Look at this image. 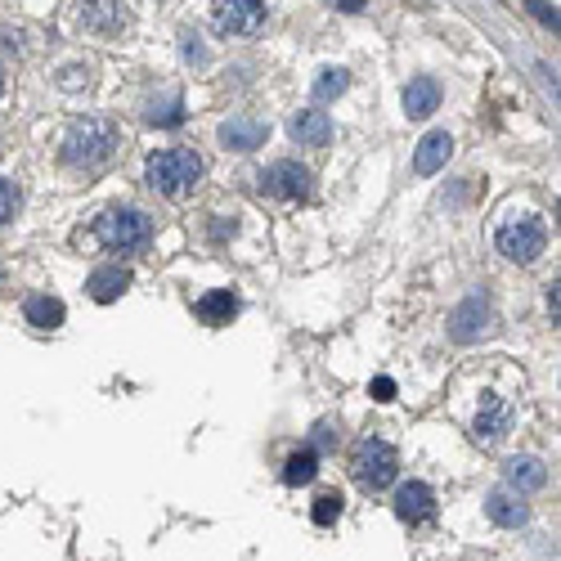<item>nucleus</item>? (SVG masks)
<instances>
[{
	"label": "nucleus",
	"instance_id": "15",
	"mask_svg": "<svg viewBox=\"0 0 561 561\" xmlns=\"http://www.w3.org/2000/svg\"><path fill=\"white\" fill-rule=\"evenodd\" d=\"M81 18H86V27L95 36H122V27H126V14L117 0H86Z\"/></svg>",
	"mask_w": 561,
	"mask_h": 561
},
{
	"label": "nucleus",
	"instance_id": "13",
	"mask_svg": "<svg viewBox=\"0 0 561 561\" xmlns=\"http://www.w3.org/2000/svg\"><path fill=\"white\" fill-rule=\"evenodd\" d=\"M265 135H270V126L256 122V117H229V122L220 126V144H225V149H238V153H252L256 144H265Z\"/></svg>",
	"mask_w": 561,
	"mask_h": 561
},
{
	"label": "nucleus",
	"instance_id": "4",
	"mask_svg": "<svg viewBox=\"0 0 561 561\" xmlns=\"http://www.w3.org/2000/svg\"><path fill=\"white\" fill-rule=\"evenodd\" d=\"M548 247V225L535 216H521V220H508V225L499 229V252L508 256V261L517 265H530L539 261V252Z\"/></svg>",
	"mask_w": 561,
	"mask_h": 561
},
{
	"label": "nucleus",
	"instance_id": "25",
	"mask_svg": "<svg viewBox=\"0 0 561 561\" xmlns=\"http://www.w3.org/2000/svg\"><path fill=\"white\" fill-rule=\"evenodd\" d=\"M18 216V185L14 180H0V229Z\"/></svg>",
	"mask_w": 561,
	"mask_h": 561
},
{
	"label": "nucleus",
	"instance_id": "9",
	"mask_svg": "<svg viewBox=\"0 0 561 561\" xmlns=\"http://www.w3.org/2000/svg\"><path fill=\"white\" fill-rule=\"evenodd\" d=\"M508 422H512V409L503 395H481V409H476V440L481 445H499L508 436Z\"/></svg>",
	"mask_w": 561,
	"mask_h": 561
},
{
	"label": "nucleus",
	"instance_id": "31",
	"mask_svg": "<svg viewBox=\"0 0 561 561\" xmlns=\"http://www.w3.org/2000/svg\"><path fill=\"white\" fill-rule=\"evenodd\" d=\"M0 90H5V72H0Z\"/></svg>",
	"mask_w": 561,
	"mask_h": 561
},
{
	"label": "nucleus",
	"instance_id": "18",
	"mask_svg": "<svg viewBox=\"0 0 561 561\" xmlns=\"http://www.w3.org/2000/svg\"><path fill=\"white\" fill-rule=\"evenodd\" d=\"M508 485L512 490H544L548 485V472L539 458H512L508 463Z\"/></svg>",
	"mask_w": 561,
	"mask_h": 561
},
{
	"label": "nucleus",
	"instance_id": "7",
	"mask_svg": "<svg viewBox=\"0 0 561 561\" xmlns=\"http://www.w3.org/2000/svg\"><path fill=\"white\" fill-rule=\"evenodd\" d=\"M261 189L270 193V198L301 202L310 193V171L301 167V162H274V167L261 176Z\"/></svg>",
	"mask_w": 561,
	"mask_h": 561
},
{
	"label": "nucleus",
	"instance_id": "12",
	"mask_svg": "<svg viewBox=\"0 0 561 561\" xmlns=\"http://www.w3.org/2000/svg\"><path fill=\"white\" fill-rule=\"evenodd\" d=\"M485 517L503 530H517V526H526L530 508L521 503V490H494L490 499H485Z\"/></svg>",
	"mask_w": 561,
	"mask_h": 561
},
{
	"label": "nucleus",
	"instance_id": "11",
	"mask_svg": "<svg viewBox=\"0 0 561 561\" xmlns=\"http://www.w3.org/2000/svg\"><path fill=\"white\" fill-rule=\"evenodd\" d=\"M292 140L297 144H310V149H324L328 140H333V117L324 113V108H301L297 117H292Z\"/></svg>",
	"mask_w": 561,
	"mask_h": 561
},
{
	"label": "nucleus",
	"instance_id": "27",
	"mask_svg": "<svg viewBox=\"0 0 561 561\" xmlns=\"http://www.w3.org/2000/svg\"><path fill=\"white\" fill-rule=\"evenodd\" d=\"M369 391H373V400H395V382H391V377H377V382L369 386Z\"/></svg>",
	"mask_w": 561,
	"mask_h": 561
},
{
	"label": "nucleus",
	"instance_id": "16",
	"mask_svg": "<svg viewBox=\"0 0 561 561\" xmlns=\"http://www.w3.org/2000/svg\"><path fill=\"white\" fill-rule=\"evenodd\" d=\"M436 108H440V86L431 77H413L409 86H404V113H409L413 122L431 117Z\"/></svg>",
	"mask_w": 561,
	"mask_h": 561
},
{
	"label": "nucleus",
	"instance_id": "8",
	"mask_svg": "<svg viewBox=\"0 0 561 561\" xmlns=\"http://www.w3.org/2000/svg\"><path fill=\"white\" fill-rule=\"evenodd\" d=\"M395 517L404 521V526H427L431 517H436V494H431V485L422 481H409L395 490Z\"/></svg>",
	"mask_w": 561,
	"mask_h": 561
},
{
	"label": "nucleus",
	"instance_id": "22",
	"mask_svg": "<svg viewBox=\"0 0 561 561\" xmlns=\"http://www.w3.org/2000/svg\"><path fill=\"white\" fill-rule=\"evenodd\" d=\"M346 86H351L346 68H324V72L315 77V99H319V104H328V99H337Z\"/></svg>",
	"mask_w": 561,
	"mask_h": 561
},
{
	"label": "nucleus",
	"instance_id": "19",
	"mask_svg": "<svg viewBox=\"0 0 561 561\" xmlns=\"http://www.w3.org/2000/svg\"><path fill=\"white\" fill-rule=\"evenodd\" d=\"M193 310H198L202 324H229L238 315V301H234V292H207V297H198Z\"/></svg>",
	"mask_w": 561,
	"mask_h": 561
},
{
	"label": "nucleus",
	"instance_id": "5",
	"mask_svg": "<svg viewBox=\"0 0 561 561\" xmlns=\"http://www.w3.org/2000/svg\"><path fill=\"white\" fill-rule=\"evenodd\" d=\"M351 472L364 490H386V485L395 481V472H400V454H395L386 440H364V445L355 449Z\"/></svg>",
	"mask_w": 561,
	"mask_h": 561
},
{
	"label": "nucleus",
	"instance_id": "28",
	"mask_svg": "<svg viewBox=\"0 0 561 561\" xmlns=\"http://www.w3.org/2000/svg\"><path fill=\"white\" fill-rule=\"evenodd\" d=\"M526 5H530V9H535V14H539V18H544V23H548V27H557V9H548V5H544V0H526Z\"/></svg>",
	"mask_w": 561,
	"mask_h": 561
},
{
	"label": "nucleus",
	"instance_id": "24",
	"mask_svg": "<svg viewBox=\"0 0 561 561\" xmlns=\"http://www.w3.org/2000/svg\"><path fill=\"white\" fill-rule=\"evenodd\" d=\"M310 517H315V526H333V521L342 517V494H319Z\"/></svg>",
	"mask_w": 561,
	"mask_h": 561
},
{
	"label": "nucleus",
	"instance_id": "26",
	"mask_svg": "<svg viewBox=\"0 0 561 561\" xmlns=\"http://www.w3.org/2000/svg\"><path fill=\"white\" fill-rule=\"evenodd\" d=\"M333 445H337L333 422H319V427H315V440H310V449H333Z\"/></svg>",
	"mask_w": 561,
	"mask_h": 561
},
{
	"label": "nucleus",
	"instance_id": "23",
	"mask_svg": "<svg viewBox=\"0 0 561 561\" xmlns=\"http://www.w3.org/2000/svg\"><path fill=\"white\" fill-rule=\"evenodd\" d=\"M149 122H153V126H180V122H185L180 95H171V99H162V104H153V108H149Z\"/></svg>",
	"mask_w": 561,
	"mask_h": 561
},
{
	"label": "nucleus",
	"instance_id": "10",
	"mask_svg": "<svg viewBox=\"0 0 561 561\" xmlns=\"http://www.w3.org/2000/svg\"><path fill=\"white\" fill-rule=\"evenodd\" d=\"M485 324H490V301H485L481 292H472V297L454 310V319H449V337H454V342H476V337L485 333Z\"/></svg>",
	"mask_w": 561,
	"mask_h": 561
},
{
	"label": "nucleus",
	"instance_id": "3",
	"mask_svg": "<svg viewBox=\"0 0 561 561\" xmlns=\"http://www.w3.org/2000/svg\"><path fill=\"white\" fill-rule=\"evenodd\" d=\"M95 238L108 247V252H144L153 238V220L135 207H117V211H104L95 220Z\"/></svg>",
	"mask_w": 561,
	"mask_h": 561
},
{
	"label": "nucleus",
	"instance_id": "2",
	"mask_svg": "<svg viewBox=\"0 0 561 561\" xmlns=\"http://www.w3.org/2000/svg\"><path fill=\"white\" fill-rule=\"evenodd\" d=\"M144 180H149V189L162 193V198H185V193H193L202 180V158L193 149H162L149 158Z\"/></svg>",
	"mask_w": 561,
	"mask_h": 561
},
{
	"label": "nucleus",
	"instance_id": "17",
	"mask_svg": "<svg viewBox=\"0 0 561 561\" xmlns=\"http://www.w3.org/2000/svg\"><path fill=\"white\" fill-rule=\"evenodd\" d=\"M90 297L99 301V306H108V301H117L126 288H131V270H122V265H104V270L90 274Z\"/></svg>",
	"mask_w": 561,
	"mask_h": 561
},
{
	"label": "nucleus",
	"instance_id": "6",
	"mask_svg": "<svg viewBox=\"0 0 561 561\" xmlns=\"http://www.w3.org/2000/svg\"><path fill=\"white\" fill-rule=\"evenodd\" d=\"M211 27L220 36H256L265 27V0H216Z\"/></svg>",
	"mask_w": 561,
	"mask_h": 561
},
{
	"label": "nucleus",
	"instance_id": "1",
	"mask_svg": "<svg viewBox=\"0 0 561 561\" xmlns=\"http://www.w3.org/2000/svg\"><path fill=\"white\" fill-rule=\"evenodd\" d=\"M117 144H122V135H117L113 122L86 117V122H77L68 135H63V162H68L72 171H99V167L113 162Z\"/></svg>",
	"mask_w": 561,
	"mask_h": 561
},
{
	"label": "nucleus",
	"instance_id": "30",
	"mask_svg": "<svg viewBox=\"0 0 561 561\" xmlns=\"http://www.w3.org/2000/svg\"><path fill=\"white\" fill-rule=\"evenodd\" d=\"M548 315H553V324H557V283H548Z\"/></svg>",
	"mask_w": 561,
	"mask_h": 561
},
{
	"label": "nucleus",
	"instance_id": "14",
	"mask_svg": "<svg viewBox=\"0 0 561 561\" xmlns=\"http://www.w3.org/2000/svg\"><path fill=\"white\" fill-rule=\"evenodd\" d=\"M449 153H454V140H449L445 131H431L427 140L418 144V153H413V171H418V176H436V171H445Z\"/></svg>",
	"mask_w": 561,
	"mask_h": 561
},
{
	"label": "nucleus",
	"instance_id": "21",
	"mask_svg": "<svg viewBox=\"0 0 561 561\" xmlns=\"http://www.w3.org/2000/svg\"><path fill=\"white\" fill-rule=\"evenodd\" d=\"M23 315H27V324H36V328H59L63 324V301L59 297H27Z\"/></svg>",
	"mask_w": 561,
	"mask_h": 561
},
{
	"label": "nucleus",
	"instance_id": "20",
	"mask_svg": "<svg viewBox=\"0 0 561 561\" xmlns=\"http://www.w3.org/2000/svg\"><path fill=\"white\" fill-rule=\"evenodd\" d=\"M319 476V449H297V454L288 458V463H283V481L288 485H310Z\"/></svg>",
	"mask_w": 561,
	"mask_h": 561
},
{
	"label": "nucleus",
	"instance_id": "29",
	"mask_svg": "<svg viewBox=\"0 0 561 561\" xmlns=\"http://www.w3.org/2000/svg\"><path fill=\"white\" fill-rule=\"evenodd\" d=\"M333 5H337V9H346V14H360L364 0H333Z\"/></svg>",
	"mask_w": 561,
	"mask_h": 561
}]
</instances>
